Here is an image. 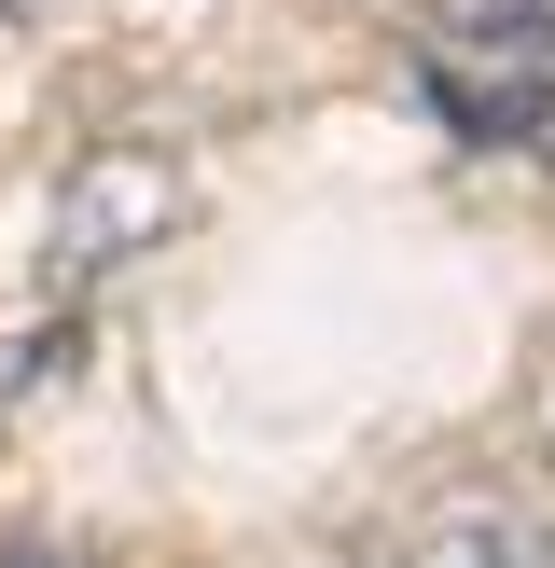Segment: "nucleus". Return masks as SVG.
Returning a JSON list of instances; mask_svg holds the SVG:
<instances>
[{
	"mask_svg": "<svg viewBox=\"0 0 555 568\" xmlns=\"http://www.w3.org/2000/svg\"><path fill=\"white\" fill-rule=\"evenodd\" d=\"M0 568H98V555H70V541H14Z\"/></svg>",
	"mask_w": 555,
	"mask_h": 568,
	"instance_id": "7ed1b4c3",
	"label": "nucleus"
},
{
	"mask_svg": "<svg viewBox=\"0 0 555 568\" xmlns=\"http://www.w3.org/2000/svg\"><path fill=\"white\" fill-rule=\"evenodd\" d=\"M444 55H500V70H555V0H458Z\"/></svg>",
	"mask_w": 555,
	"mask_h": 568,
	"instance_id": "f03ea898",
	"label": "nucleus"
},
{
	"mask_svg": "<svg viewBox=\"0 0 555 568\" xmlns=\"http://www.w3.org/2000/svg\"><path fill=\"white\" fill-rule=\"evenodd\" d=\"M167 222H181V153L98 139V153L56 181V264H70V277H111V264H139V250H167Z\"/></svg>",
	"mask_w": 555,
	"mask_h": 568,
	"instance_id": "f257e3e1",
	"label": "nucleus"
},
{
	"mask_svg": "<svg viewBox=\"0 0 555 568\" xmlns=\"http://www.w3.org/2000/svg\"><path fill=\"white\" fill-rule=\"evenodd\" d=\"M0 14H14V0H0Z\"/></svg>",
	"mask_w": 555,
	"mask_h": 568,
	"instance_id": "20e7f679",
	"label": "nucleus"
}]
</instances>
